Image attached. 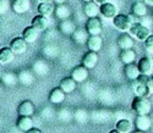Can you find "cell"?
Returning a JSON list of instances; mask_svg holds the SVG:
<instances>
[{
	"mask_svg": "<svg viewBox=\"0 0 153 133\" xmlns=\"http://www.w3.org/2000/svg\"><path fill=\"white\" fill-rule=\"evenodd\" d=\"M76 83H77V82H76L72 77H66V78H64L62 81L60 82V86L59 87L68 94V93H71V92L75 90Z\"/></svg>",
	"mask_w": 153,
	"mask_h": 133,
	"instance_id": "24",
	"label": "cell"
},
{
	"mask_svg": "<svg viewBox=\"0 0 153 133\" xmlns=\"http://www.w3.org/2000/svg\"><path fill=\"white\" fill-rule=\"evenodd\" d=\"M10 48L12 49V51L15 52V55L23 54V52L26 51V49H27V42L25 41L23 37H16V38H14L11 41Z\"/></svg>",
	"mask_w": 153,
	"mask_h": 133,
	"instance_id": "6",
	"label": "cell"
},
{
	"mask_svg": "<svg viewBox=\"0 0 153 133\" xmlns=\"http://www.w3.org/2000/svg\"><path fill=\"white\" fill-rule=\"evenodd\" d=\"M59 30L64 34H72L76 31V26L70 18H66V20H61L59 24Z\"/></svg>",
	"mask_w": 153,
	"mask_h": 133,
	"instance_id": "21",
	"label": "cell"
},
{
	"mask_svg": "<svg viewBox=\"0 0 153 133\" xmlns=\"http://www.w3.org/2000/svg\"><path fill=\"white\" fill-rule=\"evenodd\" d=\"M136 59V52L132 50V49H126V50H123L121 54H120V60L124 65H129V64H132Z\"/></svg>",
	"mask_w": 153,
	"mask_h": 133,
	"instance_id": "27",
	"label": "cell"
},
{
	"mask_svg": "<svg viewBox=\"0 0 153 133\" xmlns=\"http://www.w3.org/2000/svg\"><path fill=\"white\" fill-rule=\"evenodd\" d=\"M97 62H98V55H97V51H93V50H90L88 52H86L82 59V65L88 70L93 69L97 65Z\"/></svg>",
	"mask_w": 153,
	"mask_h": 133,
	"instance_id": "9",
	"label": "cell"
},
{
	"mask_svg": "<svg viewBox=\"0 0 153 133\" xmlns=\"http://www.w3.org/2000/svg\"><path fill=\"white\" fill-rule=\"evenodd\" d=\"M83 12L87 17H96L98 15V12H100L99 7L97 6V3L96 1H87L83 5Z\"/></svg>",
	"mask_w": 153,
	"mask_h": 133,
	"instance_id": "17",
	"label": "cell"
},
{
	"mask_svg": "<svg viewBox=\"0 0 153 133\" xmlns=\"http://www.w3.org/2000/svg\"><path fill=\"white\" fill-rule=\"evenodd\" d=\"M99 10H100V14L103 15L105 18H113L114 16L118 15L117 14L115 5L111 4V3H104V4H102L100 7H99Z\"/></svg>",
	"mask_w": 153,
	"mask_h": 133,
	"instance_id": "13",
	"label": "cell"
},
{
	"mask_svg": "<svg viewBox=\"0 0 153 133\" xmlns=\"http://www.w3.org/2000/svg\"><path fill=\"white\" fill-rule=\"evenodd\" d=\"M87 47L90 50H93V51H99L103 47V41L99 35H90L88 37V41H87Z\"/></svg>",
	"mask_w": 153,
	"mask_h": 133,
	"instance_id": "18",
	"label": "cell"
},
{
	"mask_svg": "<svg viewBox=\"0 0 153 133\" xmlns=\"http://www.w3.org/2000/svg\"><path fill=\"white\" fill-rule=\"evenodd\" d=\"M32 26L37 30V31H44L48 27V20L45 16L43 15H37L33 17L32 20Z\"/></svg>",
	"mask_w": 153,
	"mask_h": 133,
	"instance_id": "23",
	"label": "cell"
},
{
	"mask_svg": "<svg viewBox=\"0 0 153 133\" xmlns=\"http://www.w3.org/2000/svg\"><path fill=\"white\" fill-rule=\"evenodd\" d=\"M145 49L151 54H153V34H151L145 41Z\"/></svg>",
	"mask_w": 153,
	"mask_h": 133,
	"instance_id": "33",
	"label": "cell"
},
{
	"mask_svg": "<svg viewBox=\"0 0 153 133\" xmlns=\"http://www.w3.org/2000/svg\"><path fill=\"white\" fill-rule=\"evenodd\" d=\"M0 72H1V64H0Z\"/></svg>",
	"mask_w": 153,
	"mask_h": 133,
	"instance_id": "43",
	"label": "cell"
},
{
	"mask_svg": "<svg viewBox=\"0 0 153 133\" xmlns=\"http://www.w3.org/2000/svg\"><path fill=\"white\" fill-rule=\"evenodd\" d=\"M7 10H9L7 0H0V15H4Z\"/></svg>",
	"mask_w": 153,
	"mask_h": 133,
	"instance_id": "34",
	"label": "cell"
},
{
	"mask_svg": "<svg viewBox=\"0 0 153 133\" xmlns=\"http://www.w3.org/2000/svg\"><path fill=\"white\" fill-rule=\"evenodd\" d=\"M131 108L137 115H148L151 112V110H152V105H151V103H149V100L147 98L136 97L132 100Z\"/></svg>",
	"mask_w": 153,
	"mask_h": 133,
	"instance_id": "2",
	"label": "cell"
},
{
	"mask_svg": "<svg viewBox=\"0 0 153 133\" xmlns=\"http://www.w3.org/2000/svg\"><path fill=\"white\" fill-rule=\"evenodd\" d=\"M82 1H85V3H87V1H92V0H82Z\"/></svg>",
	"mask_w": 153,
	"mask_h": 133,
	"instance_id": "42",
	"label": "cell"
},
{
	"mask_svg": "<svg viewBox=\"0 0 153 133\" xmlns=\"http://www.w3.org/2000/svg\"><path fill=\"white\" fill-rule=\"evenodd\" d=\"M65 94L66 93L64 92L60 87L55 88V89H53L52 92H50L49 100H50V103H53V104H60V103H62L64 100H65Z\"/></svg>",
	"mask_w": 153,
	"mask_h": 133,
	"instance_id": "19",
	"label": "cell"
},
{
	"mask_svg": "<svg viewBox=\"0 0 153 133\" xmlns=\"http://www.w3.org/2000/svg\"><path fill=\"white\" fill-rule=\"evenodd\" d=\"M54 12H55L56 18H60V20H66L71 15V10H70V7L68 5H65V3L64 4H58V6L55 7Z\"/></svg>",
	"mask_w": 153,
	"mask_h": 133,
	"instance_id": "20",
	"label": "cell"
},
{
	"mask_svg": "<svg viewBox=\"0 0 153 133\" xmlns=\"http://www.w3.org/2000/svg\"><path fill=\"white\" fill-rule=\"evenodd\" d=\"M41 3H52V1H54V0H39Z\"/></svg>",
	"mask_w": 153,
	"mask_h": 133,
	"instance_id": "41",
	"label": "cell"
},
{
	"mask_svg": "<svg viewBox=\"0 0 153 133\" xmlns=\"http://www.w3.org/2000/svg\"><path fill=\"white\" fill-rule=\"evenodd\" d=\"M129 32L134 38H136L137 41H141V42H145L151 35V30L148 27H146V26H143L141 22L132 23Z\"/></svg>",
	"mask_w": 153,
	"mask_h": 133,
	"instance_id": "3",
	"label": "cell"
},
{
	"mask_svg": "<svg viewBox=\"0 0 153 133\" xmlns=\"http://www.w3.org/2000/svg\"><path fill=\"white\" fill-rule=\"evenodd\" d=\"M17 112L21 116H32L33 112H34V105H33V103L30 101V100L22 101L19 105V108H17Z\"/></svg>",
	"mask_w": 153,
	"mask_h": 133,
	"instance_id": "12",
	"label": "cell"
},
{
	"mask_svg": "<svg viewBox=\"0 0 153 133\" xmlns=\"http://www.w3.org/2000/svg\"><path fill=\"white\" fill-rule=\"evenodd\" d=\"M15 58V52L12 51L11 48L9 47H4L0 49V64L1 65H5V64H9L14 60Z\"/></svg>",
	"mask_w": 153,
	"mask_h": 133,
	"instance_id": "16",
	"label": "cell"
},
{
	"mask_svg": "<svg viewBox=\"0 0 153 133\" xmlns=\"http://www.w3.org/2000/svg\"><path fill=\"white\" fill-rule=\"evenodd\" d=\"M54 10L55 7L52 5V3H41L38 5V12L45 17H49L54 12Z\"/></svg>",
	"mask_w": 153,
	"mask_h": 133,
	"instance_id": "28",
	"label": "cell"
},
{
	"mask_svg": "<svg viewBox=\"0 0 153 133\" xmlns=\"http://www.w3.org/2000/svg\"><path fill=\"white\" fill-rule=\"evenodd\" d=\"M96 3H97V4H100V5H102V4L107 3V0H96Z\"/></svg>",
	"mask_w": 153,
	"mask_h": 133,
	"instance_id": "39",
	"label": "cell"
},
{
	"mask_svg": "<svg viewBox=\"0 0 153 133\" xmlns=\"http://www.w3.org/2000/svg\"><path fill=\"white\" fill-rule=\"evenodd\" d=\"M28 132H30V133H41V129H39V128H33V127H32Z\"/></svg>",
	"mask_w": 153,
	"mask_h": 133,
	"instance_id": "38",
	"label": "cell"
},
{
	"mask_svg": "<svg viewBox=\"0 0 153 133\" xmlns=\"http://www.w3.org/2000/svg\"><path fill=\"white\" fill-rule=\"evenodd\" d=\"M72 35V41L77 44H85L88 41V32L85 28H76V31L71 34Z\"/></svg>",
	"mask_w": 153,
	"mask_h": 133,
	"instance_id": "14",
	"label": "cell"
},
{
	"mask_svg": "<svg viewBox=\"0 0 153 133\" xmlns=\"http://www.w3.org/2000/svg\"><path fill=\"white\" fill-rule=\"evenodd\" d=\"M143 3H145L147 6H149V7H153V0H143Z\"/></svg>",
	"mask_w": 153,
	"mask_h": 133,
	"instance_id": "37",
	"label": "cell"
},
{
	"mask_svg": "<svg viewBox=\"0 0 153 133\" xmlns=\"http://www.w3.org/2000/svg\"><path fill=\"white\" fill-rule=\"evenodd\" d=\"M11 9L16 14H25L31 9V0H14L11 4Z\"/></svg>",
	"mask_w": 153,
	"mask_h": 133,
	"instance_id": "8",
	"label": "cell"
},
{
	"mask_svg": "<svg viewBox=\"0 0 153 133\" xmlns=\"http://www.w3.org/2000/svg\"><path fill=\"white\" fill-rule=\"evenodd\" d=\"M134 39L131 34H127L126 32H124L123 34L119 35L118 38V45L121 50H126V49H132L134 48Z\"/></svg>",
	"mask_w": 153,
	"mask_h": 133,
	"instance_id": "10",
	"label": "cell"
},
{
	"mask_svg": "<svg viewBox=\"0 0 153 133\" xmlns=\"http://www.w3.org/2000/svg\"><path fill=\"white\" fill-rule=\"evenodd\" d=\"M140 75H141V71L138 69V65L129 64V65H125V76L130 79V81H134V79L138 78Z\"/></svg>",
	"mask_w": 153,
	"mask_h": 133,
	"instance_id": "15",
	"label": "cell"
},
{
	"mask_svg": "<svg viewBox=\"0 0 153 133\" xmlns=\"http://www.w3.org/2000/svg\"><path fill=\"white\" fill-rule=\"evenodd\" d=\"M132 12L138 17H143L147 15V5L145 3L137 1L132 5Z\"/></svg>",
	"mask_w": 153,
	"mask_h": 133,
	"instance_id": "29",
	"label": "cell"
},
{
	"mask_svg": "<svg viewBox=\"0 0 153 133\" xmlns=\"http://www.w3.org/2000/svg\"><path fill=\"white\" fill-rule=\"evenodd\" d=\"M137 65H138V69H140V71H141L142 75H147V76L151 75L152 69H153L151 59H148V58H142L141 60L138 61Z\"/></svg>",
	"mask_w": 153,
	"mask_h": 133,
	"instance_id": "25",
	"label": "cell"
},
{
	"mask_svg": "<svg viewBox=\"0 0 153 133\" xmlns=\"http://www.w3.org/2000/svg\"><path fill=\"white\" fill-rule=\"evenodd\" d=\"M75 118H76V121H79V122H85L87 120V112L85 110H77L75 114Z\"/></svg>",
	"mask_w": 153,
	"mask_h": 133,
	"instance_id": "32",
	"label": "cell"
},
{
	"mask_svg": "<svg viewBox=\"0 0 153 133\" xmlns=\"http://www.w3.org/2000/svg\"><path fill=\"white\" fill-rule=\"evenodd\" d=\"M17 79H19V78H17L14 73H5V75L3 76L4 83H6V84H9V86H15L16 82H17Z\"/></svg>",
	"mask_w": 153,
	"mask_h": 133,
	"instance_id": "31",
	"label": "cell"
},
{
	"mask_svg": "<svg viewBox=\"0 0 153 133\" xmlns=\"http://www.w3.org/2000/svg\"><path fill=\"white\" fill-rule=\"evenodd\" d=\"M38 32L39 31H37L33 26H30V27L25 28V31L22 32V37L27 43H34L38 38Z\"/></svg>",
	"mask_w": 153,
	"mask_h": 133,
	"instance_id": "22",
	"label": "cell"
},
{
	"mask_svg": "<svg viewBox=\"0 0 153 133\" xmlns=\"http://www.w3.org/2000/svg\"><path fill=\"white\" fill-rule=\"evenodd\" d=\"M148 88H149L151 94H153V76L148 78Z\"/></svg>",
	"mask_w": 153,
	"mask_h": 133,
	"instance_id": "36",
	"label": "cell"
},
{
	"mask_svg": "<svg viewBox=\"0 0 153 133\" xmlns=\"http://www.w3.org/2000/svg\"><path fill=\"white\" fill-rule=\"evenodd\" d=\"M135 125H136V128L141 132H146L149 129L151 125H152V121L151 118L147 116V115H138L136 117V121H135Z\"/></svg>",
	"mask_w": 153,
	"mask_h": 133,
	"instance_id": "11",
	"label": "cell"
},
{
	"mask_svg": "<svg viewBox=\"0 0 153 133\" xmlns=\"http://www.w3.org/2000/svg\"><path fill=\"white\" fill-rule=\"evenodd\" d=\"M71 77L75 79L77 83H82L85 82L86 79L88 78V69L85 67V66H77V67H75L71 72Z\"/></svg>",
	"mask_w": 153,
	"mask_h": 133,
	"instance_id": "7",
	"label": "cell"
},
{
	"mask_svg": "<svg viewBox=\"0 0 153 133\" xmlns=\"http://www.w3.org/2000/svg\"><path fill=\"white\" fill-rule=\"evenodd\" d=\"M33 126V121L30 116H21L17 120V127L22 132H28Z\"/></svg>",
	"mask_w": 153,
	"mask_h": 133,
	"instance_id": "26",
	"label": "cell"
},
{
	"mask_svg": "<svg viewBox=\"0 0 153 133\" xmlns=\"http://www.w3.org/2000/svg\"><path fill=\"white\" fill-rule=\"evenodd\" d=\"M148 76L147 75H140L138 78L131 81V89L136 97H142L147 98L148 94H151L149 88H148Z\"/></svg>",
	"mask_w": 153,
	"mask_h": 133,
	"instance_id": "1",
	"label": "cell"
},
{
	"mask_svg": "<svg viewBox=\"0 0 153 133\" xmlns=\"http://www.w3.org/2000/svg\"><path fill=\"white\" fill-rule=\"evenodd\" d=\"M54 1H55L56 4H64V3L66 1V0H54Z\"/></svg>",
	"mask_w": 153,
	"mask_h": 133,
	"instance_id": "40",
	"label": "cell"
},
{
	"mask_svg": "<svg viewBox=\"0 0 153 133\" xmlns=\"http://www.w3.org/2000/svg\"><path fill=\"white\" fill-rule=\"evenodd\" d=\"M86 30L90 35H99L102 33V22L97 16L90 17L86 23Z\"/></svg>",
	"mask_w": 153,
	"mask_h": 133,
	"instance_id": "5",
	"label": "cell"
},
{
	"mask_svg": "<svg viewBox=\"0 0 153 133\" xmlns=\"http://www.w3.org/2000/svg\"><path fill=\"white\" fill-rule=\"evenodd\" d=\"M141 22L143 26H146V27H148L149 30H151V27H152V24H153V22H152V20L149 18V17H147V15L146 16H143V17H141Z\"/></svg>",
	"mask_w": 153,
	"mask_h": 133,
	"instance_id": "35",
	"label": "cell"
},
{
	"mask_svg": "<svg viewBox=\"0 0 153 133\" xmlns=\"http://www.w3.org/2000/svg\"><path fill=\"white\" fill-rule=\"evenodd\" d=\"M132 128V123L130 120H126V118H123L120 121H118L117 123V129L120 132V133H127L130 132Z\"/></svg>",
	"mask_w": 153,
	"mask_h": 133,
	"instance_id": "30",
	"label": "cell"
},
{
	"mask_svg": "<svg viewBox=\"0 0 153 133\" xmlns=\"http://www.w3.org/2000/svg\"><path fill=\"white\" fill-rule=\"evenodd\" d=\"M113 24H114V27H115L117 30H119L121 32H127L130 30L132 23H131V21H130V18H129L127 15L119 14V15L113 17Z\"/></svg>",
	"mask_w": 153,
	"mask_h": 133,
	"instance_id": "4",
	"label": "cell"
}]
</instances>
